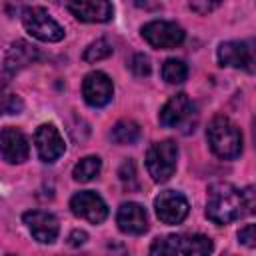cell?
<instances>
[{
    "label": "cell",
    "instance_id": "1",
    "mask_svg": "<svg viewBox=\"0 0 256 256\" xmlns=\"http://www.w3.org/2000/svg\"><path fill=\"white\" fill-rule=\"evenodd\" d=\"M244 212V200L242 192L236 190L232 184L218 182L208 188V200H206V216L214 224H228L236 218H240Z\"/></svg>",
    "mask_w": 256,
    "mask_h": 256
},
{
    "label": "cell",
    "instance_id": "2",
    "mask_svg": "<svg viewBox=\"0 0 256 256\" xmlns=\"http://www.w3.org/2000/svg\"><path fill=\"white\" fill-rule=\"evenodd\" d=\"M210 150L224 160L238 158L242 152V132L240 128L226 116H216L208 124L206 130Z\"/></svg>",
    "mask_w": 256,
    "mask_h": 256
},
{
    "label": "cell",
    "instance_id": "3",
    "mask_svg": "<svg viewBox=\"0 0 256 256\" xmlns=\"http://www.w3.org/2000/svg\"><path fill=\"white\" fill-rule=\"evenodd\" d=\"M178 146L172 140L154 142L146 152V168L154 182H166L176 170Z\"/></svg>",
    "mask_w": 256,
    "mask_h": 256
},
{
    "label": "cell",
    "instance_id": "4",
    "mask_svg": "<svg viewBox=\"0 0 256 256\" xmlns=\"http://www.w3.org/2000/svg\"><path fill=\"white\" fill-rule=\"evenodd\" d=\"M22 24L28 34L42 42H58L64 38V28L40 6H28L22 10Z\"/></svg>",
    "mask_w": 256,
    "mask_h": 256
},
{
    "label": "cell",
    "instance_id": "5",
    "mask_svg": "<svg viewBox=\"0 0 256 256\" xmlns=\"http://www.w3.org/2000/svg\"><path fill=\"white\" fill-rule=\"evenodd\" d=\"M184 30L176 22L168 20H152L142 26V38L152 46L160 50H170L176 48L184 42Z\"/></svg>",
    "mask_w": 256,
    "mask_h": 256
},
{
    "label": "cell",
    "instance_id": "6",
    "mask_svg": "<svg viewBox=\"0 0 256 256\" xmlns=\"http://www.w3.org/2000/svg\"><path fill=\"white\" fill-rule=\"evenodd\" d=\"M154 208H156V216L160 218V222H164V224H180L188 216L190 204L184 198V194H180L176 190H164V192H160L156 196Z\"/></svg>",
    "mask_w": 256,
    "mask_h": 256
},
{
    "label": "cell",
    "instance_id": "7",
    "mask_svg": "<svg viewBox=\"0 0 256 256\" xmlns=\"http://www.w3.org/2000/svg\"><path fill=\"white\" fill-rule=\"evenodd\" d=\"M70 210L78 218H84V220H88L92 224H100L108 216L106 202L102 200L100 194H96L92 190H82V192L74 194L72 200H70Z\"/></svg>",
    "mask_w": 256,
    "mask_h": 256
},
{
    "label": "cell",
    "instance_id": "8",
    "mask_svg": "<svg viewBox=\"0 0 256 256\" xmlns=\"http://www.w3.org/2000/svg\"><path fill=\"white\" fill-rule=\"evenodd\" d=\"M112 94H114V84L104 72L94 70V72L86 74V78L82 82V96H84L86 104H90L94 108H102L112 100Z\"/></svg>",
    "mask_w": 256,
    "mask_h": 256
},
{
    "label": "cell",
    "instance_id": "9",
    "mask_svg": "<svg viewBox=\"0 0 256 256\" xmlns=\"http://www.w3.org/2000/svg\"><path fill=\"white\" fill-rule=\"evenodd\" d=\"M34 144H36L38 156L44 162H56L66 150L64 138L54 124H40L34 134Z\"/></svg>",
    "mask_w": 256,
    "mask_h": 256
},
{
    "label": "cell",
    "instance_id": "10",
    "mask_svg": "<svg viewBox=\"0 0 256 256\" xmlns=\"http://www.w3.org/2000/svg\"><path fill=\"white\" fill-rule=\"evenodd\" d=\"M30 154L28 138L22 130L6 126L0 130V156L10 164H22Z\"/></svg>",
    "mask_w": 256,
    "mask_h": 256
},
{
    "label": "cell",
    "instance_id": "11",
    "mask_svg": "<svg viewBox=\"0 0 256 256\" xmlns=\"http://www.w3.org/2000/svg\"><path fill=\"white\" fill-rule=\"evenodd\" d=\"M24 224L30 230V234L42 242V244H52L58 236V220L54 214L44 212V210H30L24 214Z\"/></svg>",
    "mask_w": 256,
    "mask_h": 256
},
{
    "label": "cell",
    "instance_id": "12",
    "mask_svg": "<svg viewBox=\"0 0 256 256\" xmlns=\"http://www.w3.org/2000/svg\"><path fill=\"white\" fill-rule=\"evenodd\" d=\"M66 8L80 22H108L114 14V6L106 0H76L68 2Z\"/></svg>",
    "mask_w": 256,
    "mask_h": 256
},
{
    "label": "cell",
    "instance_id": "13",
    "mask_svg": "<svg viewBox=\"0 0 256 256\" xmlns=\"http://www.w3.org/2000/svg\"><path fill=\"white\" fill-rule=\"evenodd\" d=\"M116 224L126 234H144L148 230V214L136 202H124L116 212Z\"/></svg>",
    "mask_w": 256,
    "mask_h": 256
},
{
    "label": "cell",
    "instance_id": "14",
    "mask_svg": "<svg viewBox=\"0 0 256 256\" xmlns=\"http://www.w3.org/2000/svg\"><path fill=\"white\" fill-rule=\"evenodd\" d=\"M218 62L222 66L252 70V48L246 42H238V40L222 42L218 48Z\"/></svg>",
    "mask_w": 256,
    "mask_h": 256
},
{
    "label": "cell",
    "instance_id": "15",
    "mask_svg": "<svg viewBox=\"0 0 256 256\" xmlns=\"http://www.w3.org/2000/svg\"><path fill=\"white\" fill-rule=\"evenodd\" d=\"M192 108H194V106H192L190 98H188L184 92L174 94V96L162 106V110H160V124L166 126V128H176V126H180V124L190 116Z\"/></svg>",
    "mask_w": 256,
    "mask_h": 256
},
{
    "label": "cell",
    "instance_id": "16",
    "mask_svg": "<svg viewBox=\"0 0 256 256\" xmlns=\"http://www.w3.org/2000/svg\"><path fill=\"white\" fill-rule=\"evenodd\" d=\"M178 250L182 256H210L214 244L204 234H184L178 236Z\"/></svg>",
    "mask_w": 256,
    "mask_h": 256
},
{
    "label": "cell",
    "instance_id": "17",
    "mask_svg": "<svg viewBox=\"0 0 256 256\" xmlns=\"http://www.w3.org/2000/svg\"><path fill=\"white\" fill-rule=\"evenodd\" d=\"M36 58H38V50H36L32 44H28V42L18 40V42H14V44L10 46V50H8L6 68H8V70H20V68L32 64Z\"/></svg>",
    "mask_w": 256,
    "mask_h": 256
},
{
    "label": "cell",
    "instance_id": "18",
    "mask_svg": "<svg viewBox=\"0 0 256 256\" xmlns=\"http://www.w3.org/2000/svg\"><path fill=\"white\" fill-rule=\"evenodd\" d=\"M110 136L116 144H134L140 138V126L134 120H120L112 126Z\"/></svg>",
    "mask_w": 256,
    "mask_h": 256
},
{
    "label": "cell",
    "instance_id": "19",
    "mask_svg": "<svg viewBox=\"0 0 256 256\" xmlns=\"http://www.w3.org/2000/svg\"><path fill=\"white\" fill-rule=\"evenodd\" d=\"M100 168H102V160L98 156H86L74 166L72 176L76 182H90L100 174Z\"/></svg>",
    "mask_w": 256,
    "mask_h": 256
},
{
    "label": "cell",
    "instance_id": "20",
    "mask_svg": "<svg viewBox=\"0 0 256 256\" xmlns=\"http://www.w3.org/2000/svg\"><path fill=\"white\" fill-rule=\"evenodd\" d=\"M188 76V66L178 58H168L162 66V78L168 84H182Z\"/></svg>",
    "mask_w": 256,
    "mask_h": 256
},
{
    "label": "cell",
    "instance_id": "21",
    "mask_svg": "<svg viewBox=\"0 0 256 256\" xmlns=\"http://www.w3.org/2000/svg\"><path fill=\"white\" fill-rule=\"evenodd\" d=\"M178 236H162L156 238L148 250V256H178Z\"/></svg>",
    "mask_w": 256,
    "mask_h": 256
},
{
    "label": "cell",
    "instance_id": "22",
    "mask_svg": "<svg viewBox=\"0 0 256 256\" xmlns=\"http://www.w3.org/2000/svg\"><path fill=\"white\" fill-rule=\"evenodd\" d=\"M110 54H112V44H110L108 40L100 38V40L92 42V44H90V46L84 50L82 58H84L86 62H98V60H104V58H108Z\"/></svg>",
    "mask_w": 256,
    "mask_h": 256
},
{
    "label": "cell",
    "instance_id": "23",
    "mask_svg": "<svg viewBox=\"0 0 256 256\" xmlns=\"http://www.w3.org/2000/svg\"><path fill=\"white\" fill-rule=\"evenodd\" d=\"M22 108V102L16 94H10L6 92L2 86H0V114H18V110Z\"/></svg>",
    "mask_w": 256,
    "mask_h": 256
},
{
    "label": "cell",
    "instance_id": "24",
    "mask_svg": "<svg viewBox=\"0 0 256 256\" xmlns=\"http://www.w3.org/2000/svg\"><path fill=\"white\" fill-rule=\"evenodd\" d=\"M130 70H132L136 76H140V78L148 76V74H150V60H148V56H144V54H134V58H132V62H130Z\"/></svg>",
    "mask_w": 256,
    "mask_h": 256
},
{
    "label": "cell",
    "instance_id": "25",
    "mask_svg": "<svg viewBox=\"0 0 256 256\" xmlns=\"http://www.w3.org/2000/svg\"><path fill=\"white\" fill-rule=\"evenodd\" d=\"M238 238H240V242H242L244 246H248V248H254V246H256L254 224H246L244 228H240V232H238Z\"/></svg>",
    "mask_w": 256,
    "mask_h": 256
},
{
    "label": "cell",
    "instance_id": "26",
    "mask_svg": "<svg viewBox=\"0 0 256 256\" xmlns=\"http://www.w3.org/2000/svg\"><path fill=\"white\" fill-rule=\"evenodd\" d=\"M190 8L194 10V12H200V14H208L210 10H214V8H218V2H190Z\"/></svg>",
    "mask_w": 256,
    "mask_h": 256
},
{
    "label": "cell",
    "instance_id": "27",
    "mask_svg": "<svg viewBox=\"0 0 256 256\" xmlns=\"http://www.w3.org/2000/svg\"><path fill=\"white\" fill-rule=\"evenodd\" d=\"M86 238H88V234H86L84 230H74V232L68 236V244H70V246H82V244L86 242Z\"/></svg>",
    "mask_w": 256,
    "mask_h": 256
},
{
    "label": "cell",
    "instance_id": "28",
    "mask_svg": "<svg viewBox=\"0 0 256 256\" xmlns=\"http://www.w3.org/2000/svg\"><path fill=\"white\" fill-rule=\"evenodd\" d=\"M242 200H244V208L248 212H254V188L248 186L244 192H242Z\"/></svg>",
    "mask_w": 256,
    "mask_h": 256
}]
</instances>
